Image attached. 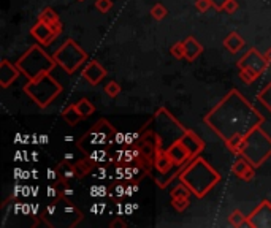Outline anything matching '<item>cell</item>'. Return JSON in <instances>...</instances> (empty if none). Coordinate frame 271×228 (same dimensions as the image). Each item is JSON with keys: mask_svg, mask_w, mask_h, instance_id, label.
Wrapping results in <instances>:
<instances>
[{"mask_svg": "<svg viewBox=\"0 0 271 228\" xmlns=\"http://www.w3.org/2000/svg\"><path fill=\"white\" fill-rule=\"evenodd\" d=\"M203 122L225 143L229 151L238 156L245 136L265 122V116L254 108L240 90L232 89L210 113Z\"/></svg>", "mask_w": 271, "mask_h": 228, "instance_id": "cell-1", "label": "cell"}, {"mask_svg": "<svg viewBox=\"0 0 271 228\" xmlns=\"http://www.w3.org/2000/svg\"><path fill=\"white\" fill-rule=\"evenodd\" d=\"M178 179L191 189L192 195H195L197 198H203L219 184L222 176L203 157L198 156L183 168Z\"/></svg>", "mask_w": 271, "mask_h": 228, "instance_id": "cell-2", "label": "cell"}, {"mask_svg": "<svg viewBox=\"0 0 271 228\" xmlns=\"http://www.w3.org/2000/svg\"><path fill=\"white\" fill-rule=\"evenodd\" d=\"M238 156L245 157L254 168L262 167L271 157V136L260 125L256 127L245 136Z\"/></svg>", "mask_w": 271, "mask_h": 228, "instance_id": "cell-3", "label": "cell"}, {"mask_svg": "<svg viewBox=\"0 0 271 228\" xmlns=\"http://www.w3.org/2000/svg\"><path fill=\"white\" fill-rule=\"evenodd\" d=\"M14 63L27 79H35L43 75H48L57 67L54 57L49 56L38 44L30 46Z\"/></svg>", "mask_w": 271, "mask_h": 228, "instance_id": "cell-4", "label": "cell"}, {"mask_svg": "<svg viewBox=\"0 0 271 228\" xmlns=\"http://www.w3.org/2000/svg\"><path fill=\"white\" fill-rule=\"evenodd\" d=\"M148 124L152 125L151 130L156 132L162 149H168L171 144L187 132L186 127L181 124L167 108H159Z\"/></svg>", "mask_w": 271, "mask_h": 228, "instance_id": "cell-5", "label": "cell"}, {"mask_svg": "<svg viewBox=\"0 0 271 228\" xmlns=\"http://www.w3.org/2000/svg\"><path fill=\"white\" fill-rule=\"evenodd\" d=\"M24 92L30 97L35 105L43 109L49 106L60 95L62 86L60 83H57L56 78L51 76V73H48V75H43L40 78L27 79V83L24 84Z\"/></svg>", "mask_w": 271, "mask_h": 228, "instance_id": "cell-6", "label": "cell"}, {"mask_svg": "<svg viewBox=\"0 0 271 228\" xmlns=\"http://www.w3.org/2000/svg\"><path fill=\"white\" fill-rule=\"evenodd\" d=\"M114 127L108 122L106 119H98L90 130L84 133V136L76 141V148L84 154V156H89L90 152H94L97 149L102 148H108L114 138Z\"/></svg>", "mask_w": 271, "mask_h": 228, "instance_id": "cell-7", "label": "cell"}, {"mask_svg": "<svg viewBox=\"0 0 271 228\" xmlns=\"http://www.w3.org/2000/svg\"><path fill=\"white\" fill-rule=\"evenodd\" d=\"M52 57L62 70L67 71L68 75H73L87 60V52L73 38H67L64 44L52 54Z\"/></svg>", "mask_w": 271, "mask_h": 228, "instance_id": "cell-8", "label": "cell"}, {"mask_svg": "<svg viewBox=\"0 0 271 228\" xmlns=\"http://www.w3.org/2000/svg\"><path fill=\"white\" fill-rule=\"evenodd\" d=\"M237 65L240 68L241 79L245 81L246 84H252L257 78L262 76V73L270 67V63L267 62L264 54L259 52L256 48H251L245 56L237 62Z\"/></svg>", "mask_w": 271, "mask_h": 228, "instance_id": "cell-9", "label": "cell"}, {"mask_svg": "<svg viewBox=\"0 0 271 228\" xmlns=\"http://www.w3.org/2000/svg\"><path fill=\"white\" fill-rule=\"evenodd\" d=\"M46 217H49V225L54 224V221H60L59 227H75L83 221V214L81 211L73 206L70 202H67L65 197L57 200L56 203H52L46 209Z\"/></svg>", "mask_w": 271, "mask_h": 228, "instance_id": "cell-10", "label": "cell"}, {"mask_svg": "<svg viewBox=\"0 0 271 228\" xmlns=\"http://www.w3.org/2000/svg\"><path fill=\"white\" fill-rule=\"evenodd\" d=\"M249 228H271V202L264 200L254 211L248 216Z\"/></svg>", "mask_w": 271, "mask_h": 228, "instance_id": "cell-11", "label": "cell"}, {"mask_svg": "<svg viewBox=\"0 0 271 228\" xmlns=\"http://www.w3.org/2000/svg\"><path fill=\"white\" fill-rule=\"evenodd\" d=\"M30 35L38 41V44H41V46H48V44H51L57 38V33L54 32L52 25L44 21H40V19L32 25Z\"/></svg>", "mask_w": 271, "mask_h": 228, "instance_id": "cell-12", "label": "cell"}, {"mask_svg": "<svg viewBox=\"0 0 271 228\" xmlns=\"http://www.w3.org/2000/svg\"><path fill=\"white\" fill-rule=\"evenodd\" d=\"M81 75H83L86 83H89L90 86H97L102 83V79L106 78L108 71L98 60H89L87 65L83 68Z\"/></svg>", "mask_w": 271, "mask_h": 228, "instance_id": "cell-13", "label": "cell"}, {"mask_svg": "<svg viewBox=\"0 0 271 228\" xmlns=\"http://www.w3.org/2000/svg\"><path fill=\"white\" fill-rule=\"evenodd\" d=\"M165 151H167V154L170 156V159L173 160V163H175L176 167H186L187 163L192 160L191 152H189V149L186 148V144L183 143V140H181V138L176 140Z\"/></svg>", "mask_w": 271, "mask_h": 228, "instance_id": "cell-14", "label": "cell"}, {"mask_svg": "<svg viewBox=\"0 0 271 228\" xmlns=\"http://www.w3.org/2000/svg\"><path fill=\"white\" fill-rule=\"evenodd\" d=\"M19 75H21V70L16 67V63H11L6 59L0 62V86L3 89L10 87L14 81L19 78Z\"/></svg>", "mask_w": 271, "mask_h": 228, "instance_id": "cell-15", "label": "cell"}, {"mask_svg": "<svg viewBox=\"0 0 271 228\" xmlns=\"http://www.w3.org/2000/svg\"><path fill=\"white\" fill-rule=\"evenodd\" d=\"M181 140H183V143L186 144V148L189 149V152H191L192 160L200 156V154L203 152V149H205V141L195 132L189 130V129L183 136H181Z\"/></svg>", "mask_w": 271, "mask_h": 228, "instance_id": "cell-16", "label": "cell"}, {"mask_svg": "<svg viewBox=\"0 0 271 228\" xmlns=\"http://www.w3.org/2000/svg\"><path fill=\"white\" fill-rule=\"evenodd\" d=\"M56 171H57L56 186H57V184H64V186H67L71 179H78V173H76L75 163H70L68 160L60 162L59 165L56 167Z\"/></svg>", "mask_w": 271, "mask_h": 228, "instance_id": "cell-17", "label": "cell"}, {"mask_svg": "<svg viewBox=\"0 0 271 228\" xmlns=\"http://www.w3.org/2000/svg\"><path fill=\"white\" fill-rule=\"evenodd\" d=\"M232 171H233V175H235V176L240 178V179H243V181H246V182L254 179V175H256V168L252 167L245 157L238 159L237 162L233 163Z\"/></svg>", "mask_w": 271, "mask_h": 228, "instance_id": "cell-18", "label": "cell"}, {"mask_svg": "<svg viewBox=\"0 0 271 228\" xmlns=\"http://www.w3.org/2000/svg\"><path fill=\"white\" fill-rule=\"evenodd\" d=\"M245 38L238 33V32H230L227 36L224 38V48L227 49L232 54L240 52L243 48H245Z\"/></svg>", "mask_w": 271, "mask_h": 228, "instance_id": "cell-19", "label": "cell"}, {"mask_svg": "<svg viewBox=\"0 0 271 228\" xmlns=\"http://www.w3.org/2000/svg\"><path fill=\"white\" fill-rule=\"evenodd\" d=\"M184 43V52H186V59L189 62L195 60L200 54L203 52V46L197 41L195 36H187V38L183 41Z\"/></svg>", "mask_w": 271, "mask_h": 228, "instance_id": "cell-20", "label": "cell"}, {"mask_svg": "<svg viewBox=\"0 0 271 228\" xmlns=\"http://www.w3.org/2000/svg\"><path fill=\"white\" fill-rule=\"evenodd\" d=\"M62 119H64L68 125L75 127L79 121H83V117H81V114L78 113L76 105L71 103L64 109V111H62Z\"/></svg>", "mask_w": 271, "mask_h": 228, "instance_id": "cell-21", "label": "cell"}, {"mask_svg": "<svg viewBox=\"0 0 271 228\" xmlns=\"http://www.w3.org/2000/svg\"><path fill=\"white\" fill-rule=\"evenodd\" d=\"M75 167H76V173H78V179H81V178H84L86 175H89V173L92 171V168H95L98 165L89 156H86L84 159L78 160L75 163Z\"/></svg>", "mask_w": 271, "mask_h": 228, "instance_id": "cell-22", "label": "cell"}, {"mask_svg": "<svg viewBox=\"0 0 271 228\" xmlns=\"http://www.w3.org/2000/svg\"><path fill=\"white\" fill-rule=\"evenodd\" d=\"M75 105H76L78 113L81 114V117H83V119H86V117L92 116V114L95 113V106H94V103L90 102L89 98H79Z\"/></svg>", "mask_w": 271, "mask_h": 228, "instance_id": "cell-23", "label": "cell"}, {"mask_svg": "<svg viewBox=\"0 0 271 228\" xmlns=\"http://www.w3.org/2000/svg\"><path fill=\"white\" fill-rule=\"evenodd\" d=\"M229 222L232 227H248V216L243 214L240 209H235V211L229 216Z\"/></svg>", "mask_w": 271, "mask_h": 228, "instance_id": "cell-24", "label": "cell"}, {"mask_svg": "<svg viewBox=\"0 0 271 228\" xmlns=\"http://www.w3.org/2000/svg\"><path fill=\"white\" fill-rule=\"evenodd\" d=\"M257 100L271 113V83L267 84V87L262 89L260 92L257 94Z\"/></svg>", "mask_w": 271, "mask_h": 228, "instance_id": "cell-25", "label": "cell"}, {"mask_svg": "<svg viewBox=\"0 0 271 228\" xmlns=\"http://www.w3.org/2000/svg\"><path fill=\"white\" fill-rule=\"evenodd\" d=\"M38 19L48 22V24H54V22L59 21V16H57L56 11L52 10V8H44V10L41 11V14L38 16Z\"/></svg>", "mask_w": 271, "mask_h": 228, "instance_id": "cell-26", "label": "cell"}, {"mask_svg": "<svg viewBox=\"0 0 271 228\" xmlns=\"http://www.w3.org/2000/svg\"><path fill=\"white\" fill-rule=\"evenodd\" d=\"M125 186L124 182H116L114 186H111L110 187V197H113V198H122V197H125L127 195V190H125Z\"/></svg>", "mask_w": 271, "mask_h": 228, "instance_id": "cell-27", "label": "cell"}, {"mask_svg": "<svg viewBox=\"0 0 271 228\" xmlns=\"http://www.w3.org/2000/svg\"><path fill=\"white\" fill-rule=\"evenodd\" d=\"M167 14H168L167 8H165L164 5H162V3H156L154 6L151 8V16L154 17L156 21H162Z\"/></svg>", "mask_w": 271, "mask_h": 228, "instance_id": "cell-28", "label": "cell"}, {"mask_svg": "<svg viewBox=\"0 0 271 228\" xmlns=\"http://www.w3.org/2000/svg\"><path fill=\"white\" fill-rule=\"evenodd\" d=\"M171 205L176 209L178 213H183L189 206V197H178V198H171Z\"/></svg>", "mask_w": 271, "mask_h": 228, "instance_id": "cell-29", "label": "cell"}, {"mask_svg": "<svg viewBox=\"0 0 271 228\" xmlns=\"http://www.w3.org/2000/svg\"><path fill=\"white\" fill-rule=\"evenodd\" d=\"M121 86L116 83V81H110L106 86H105V92H106V95L110 97V98H116L117 95L121 94Z\"/></svg>", "mask_w": 271, "mask_h": 228, "instance_id": "cell-30", "label": "cell"}, {"mask_svg": "<svg viewBox=\"0 0 271 228\" xmlns=\"http://www.w3.org/2000/svg\"><path fill=\"white\" fill-rule=\"evenodd\" d=\"M171 56H173L175 59L181 60V59H186V52H184V43L179 41V43H175L173 46H171L170 49Z\"/></svg>", "mask_w": 271, "mask_h": 228, "instance_id": "cell-31", "label": "cell"}, {"mask_svg": "<svg viewBox=\"0 0 271 228\" xmlns=\"http://www.w3.org/2000/svg\"><path fill=\"white\" fill-rule=\"evenodd\" d=\"M95 8L100 13H108L113 8L111 0H95Z\"/></svg>", "mask_w": 271, "mask_h": 228, "instance_id": "cell-32", "label": "cell"}, {"mask_svg": "<svg viewBox=\"0 0 271 228\" xmlns=\"http://www.w3.org/2000/svg\"><path fill=\"white\" fill-rule=\"evenodd\" d=\"M211 6H213V5H211L210 0H197V2H195V8H197V10L200 11V13L208 11Z\"/></svg>", "mask_w": 271, "mask_h": 228, "instance_id": "cell-33", "label": "cell"}, {"mask_svg": "<svg viewBox=\"0 0 271 228\" xmlns=\"http://www.w3.org/2000/svg\"><path fill=\"white\" fill-rule=\"evenodd\" d=\"M237 10H238V2H237V0H229V2L225 3V6H224V11L229 13V14H233Z\"/></svg>", "mask_w": 271, "mask_h": 228, "instance_id": "cell-34", "label": "cell"}, {"mask_svg": "<svg viewBox=\"0 0 271 228\" xmlns=\"http://www.w3.org/2000/svg\"><path fill=\"white\" fill-rule=\"evenodd\" d=\"M210 2H211L213 8H216V11H224V6L229 0H210Z\"/></svg>", "mask_w": 271, "mask_h": 228, "instance_id": "cell-35", "label": "cell"}, {"mask_svg": "<svg viewBox=\"0 0 271 228\" xmlns=\"http://www.w3.org/2000/svg\"><path fill=\"white\" fill-rule=\"evenodd\" d=\"M265 59H267V62H268L270 65H271V48L267 51V54H265Z\"/></svg>", "mask_w": 271, "mask_h": 228, "instance_id": "cell-36", "label": "cell"}, {"mask_svg": "<svg viewBox=\"0 0 271 228\" xmlns=\"http://www.w3.org/2000/svg\"><path fill=\"white\" fill-rule=\"evenodd\" d=\"M116 225H121V227H125V224H122V222H111V227H116Z\"/></svg>", "mask_w": 271, "mask_h": 228, "instance_id": "cell-37", "label": "cell"}, {"mask_svg": "<svg viewBox=\"0 0 271 228\" xmlns=\"http://www.w3.org/2000/svg\"><path fill=\"white\" fill-rule=\"evenodd\" d=\"M78 2H84V0H78Z\"/></svg>", "mask_w": 271, "mask_h": 228, "instance_id": "cell-38", "label": "cell"}]
</instances>
